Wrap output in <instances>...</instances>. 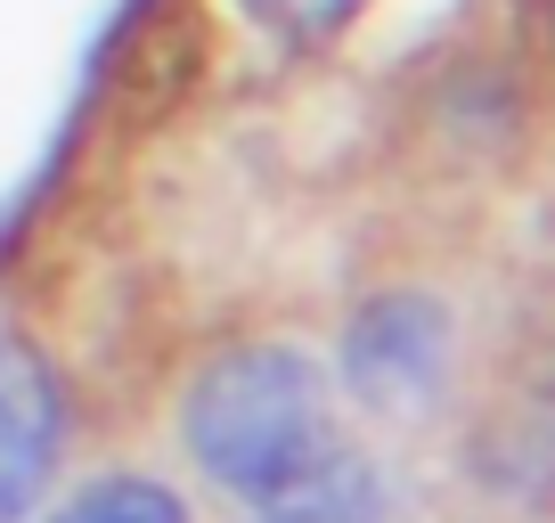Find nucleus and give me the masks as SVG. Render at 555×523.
<instances>
[{
  "label": "nucleus",
  "mask_w": 555,
  "mask_h": 523,
  "mask_svg": "<svg viewBox=\"0 0 555 523\" xmlns=\"http://www.w3.org/2000/svg\"><path fill=\"white\" fill-rule=\"evenodd\" d=\"M450 368H457V328H450V303L425 295V286H384L351 311L344 328V384L351 401L376 409L392 425L434 418L441 393H450Z\"/></svg>",
  "instance_id": "2"
},
{
  "label": "nucleus",
  "mask_w": 555,
  "mask_h": 523,
  "mask_svg": "<svg viewBox=\"0 0 555 523\" xmlns=\"http://www.w3.org/2000/svg\"><path fill=\"white\" fill-rule=\"evenodd\" d=\"M261 25H278L286 41H327V34H344L351 25V9L360 0H245Z\"/></svg>",
  "instance_id": "6"
},
{
  "label": "nucleus",
  "mask_w": 555,
  "mask_h": 523,
  "mask_svg": "<svg viewBox=\"0 0 555 523\" xmlns=\"http://www.w3.org/2000/svg\"><path fill=\"white\" fill-rule=\"evenodd\" d=\"M180 434H189V458L205 467V483H221L229 499H261L319 442H335L327 368L302 344H237L189 384Z\"/></svg>",
  "instance_id": "1"
},
{
  "label": "nucleus",
  "mask_w": 555,
  "mask_h": 523,
  "mask_svg": "<svg viewBox=\"0 0 555 523\" xmlns=\"http://www.w3.org/2000/svg\"><path fill=\"white\" fill-rule=\"evenodd\" d=\"M41 523H189V499L156 474H99L74 499H57Z\"/></svg>",
  "instance_id": "5"
},
{
  "label": "nucleus",
  "mask_w": 555,
  "mask_h": 523,
  "mask_svg": "<svg viewBox=\"0 0 555 523\" xmlns=\"http://www.w3.org/2000/svg\"><path fill=\"white\" fill-rule=\"evenodd\" d=\"M66 450V393L34 344L0 335V523H25L41 507Z\"/></svg>",
  "instance_id": "3"
},
{
  "label": "nucleus",
  "mask_w": 555,
  "mask_h": 523,
  "mask_svg": "<svg viewBox=\"0 0 555 523\" xmlns=\"http://www.w3.org/2000/svg\"><path fill=\"white\" fill-rule=\"evenodd\" d=\"M245 507H254V523H384L392 515V483H384V467L367 450H351L335 434Z\"/></svg>",
  "instance_id": "4"
}]
</instances>
